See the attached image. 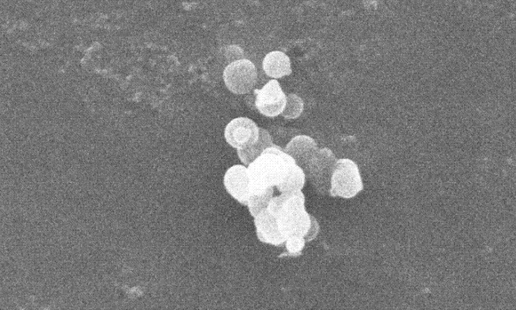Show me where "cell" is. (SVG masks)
<instances>
[{
  "label": "cell",
  "mask_w": 516,
  "mask_h": 310,
  "mask_svg": "<svg viewBox=\"0 0 516 310\" xmlns=\"http://www.w3.org/2000/svg\"><path fill=\"white\" fill-rule=\"evenodd\" d=\"M252 190L275 186L281 193L301 190L305 181L304 170L280 147L264 149L248 165Z\"/></svg>",
  "instance_id": "1"
},
{
  "label": "cell",
  "mask_w": 516,
  "mask_h": 310,
  "mask_svg": "<svg viewBox=\"0 0 516 310\" xmlns=\"http://www.w3.org/2000/svg\"><path fill=\"white\" fill-rule=\"evenodd\" d=\"M266 208L273 215L286 240L295 236L309 241L318 234V222L305 211V196L301 190L282 193L272 197Z\"/></svg>",
  "instance_id": "2"
},
{
  "label": "cell",
  "mask_w": 516,
  "mask_h": 310,
  "mask_svg": "<svg viewBox=\"0 0 516 310\" xmlns=\"http://www.w3.org/2000/svg\"><path fill=\"white\" fill-rule=\"evenodd\" d=\"M363 188L357 165L348 158L337 161L330 179L329 193L332 197L350 198Z\"/></svg>",
  "instance_id": "3"
},
{
  "label": "cell",
  "mask_w": 516,
  "mask_h": 310,
  "mask_svg": "<svg viewBox=\"0 0 516 310\" xmlns=\"http://www.w3.org/2000/svg\"><path fill=\"white\" fill-rule=\"evenodd\" d=\"M257 72L253 63L248 59H239L229 63L224 70L225 85L232 92L243 95L255 86Z\"/></svg>",
  "instance_id": "4"
},
{
  "label": "cell",
  "mask_w": 516,
  "mask_h": 310,
  "mask_svg": "<svg viewBox=\"0 0 516 310\" xmlns=\"http://www.w3.org/2000/svg\"><path fill=\"white\" fill-rule=\"evenodd\" d=\"M337 158L328 148L319 149L305 171L312 184L321 194H328L330 179Z\"/></svg>",
  "instance_id": "5"
},
{
  "label": "cell",
  "mask_w": 516,
  "mask_h": 310,
  "mask_svg": "<svg viewBox=\"0 0 516 310\" xmlns=\"http://www.w3.org/2000/svg\"><path fill=\"white\" fill-rule=\"evenodd\" d=\"M225 138L227 143L238 151L245 150L259 140V128L250 118L239 117L227 124Z\"/></svg>",
  "instance_id": "6"
},
{
  "label": "cell",
  "mask_w": 516,
  "mask_h": 310,
  "mask_svg": "<svg viewBox=\"0 0 516 310\" xmlns=\"http://www.w3.org/2000/svg\"><path fill=\"white\" fill-rule=\"evenodd\" d=\"M255 106L262 115L273 117L283 112L287 96L277 81L270 80L261 89H255Z\"/></svg>",
  "instance_id": "7"
},
{
  "label": "cell",
  "mask_w": 516,
  "mask_h": 310,
  "mask_svg": "<svg viewBox=\"0 0 516 310\" xmlns=\"http://www.w3.org/2000/svg\"><path fill=\"white\" fill-rule=\"evenodd\" d=\"M224 185L234 199L243 205L248 204L252 184L247 168L241 165L230 167L225 174Z\"/></svg>",
  "instance_id": "8"
},
{
  "label": "cell",
  "mask_w": 516,
  "mask_h": 310,
  "mask_svg": "<svg viewBox=\"0 0 516 310\" xmlns=\"http://www.w3.org/2000/svg\"><path fill=\"white\" fill-rule=\"evenodd\" d=\"M318 149L314 140L305 135L293 137L283 149L284 152L291 156L304 172L306 171L310 161Z\"/></svg>",
  "instance_id": "9"
},
{
  "label": "cell",
  "mask_w": 516,
  "mask_h": 310,
  "mask_svg": "<svg viewBox=\"0 0 516 310\" xmlns=\"http://www.w3.org/2000/svg\"><path fill=\"white\" fill-rule=\"evenodd\" d=\"M254 218L257 235L261 241L276 246L284 244L286 238L281 234L273 215L267 208Z\"/></svg>",
  "instance_id": "10"
},
{
  "label": "cell",
  "mask_w": 516,
  "mask_h": 310,
  "mask_svg": "<svg viewBox=\"0 0 516 310\" xmlns=\"http://www.w3.org/2000/svg\"><path fill=\"white\" fill-rule=\"evenodd\" d=\"M262 66L268 76L275 79L289 75L292 72L289 56L280 51L267 54L263 60Z\"/></svg>",
  "instance_id": "11"
},
{
  "label": "cell",
  "mask_w": 516,
  "mask_h": 310,
  "mask_svg": "<svg viewBox=\"0 0 516 310\" xmlns=\"http://www.w3.org/2000/svg\"><path fill=\"white\" fill-rule=\"evenodd\" d=\"M273 145L274 144L273 143L271 137L268 132L264 129L259 128V138L257 142L245 150L238 151V154L244 164L249 165L257 156H259L264 149L273 146Z\"/></svg>",
  "instance_id": "12"
},
{
  "label": "cell",
  "mask_w": 516,
  "mask_h": 310,
  "mask_svg": "<svg viewBox=\"0 0 516 310\" xmlns=\"http://www.w3.org/2000/svg\"><path fill=\"white\" fill-rule=\"evenodd\" d=\"M273 187L264 189L252 190L248 200V206L251 215L255 217L261 210L266 208L273 197Z\"/></svg>",
  "instance_id": "13"
},
{
  "label": "cell",
  "mask_w": 516,
  "mask_h": 310,
  "mask_svg": "<svg viewBox=\"0 0 516 310\" xmlns=\"http://www.w3.org/2000/svg\"><path fill=\"white\" fill-rule=\"evenodd\" d=\"M303 111V101L297 95L290 93L287 96V102L282 115L287 119H294L300 115Z\"/></svg>",
  "instance_id": "14"
},
{
  "label": "cell",
  "mask_w": 516,
  "mask_h": 310,
  "mask_svg": "<svg viewBox=\"0 0 516 310\" xmlns=\"http://www.w3.org/2000/svg\"><path fill=\"white\" fill-rule=\"evenodd\" d=\"M305 239L301 237H289L287 238L284 244L287 252L284 254L290 256H298L305 246Z\"/></svg>",
  "instance_id": "15"
}]
</instances>
